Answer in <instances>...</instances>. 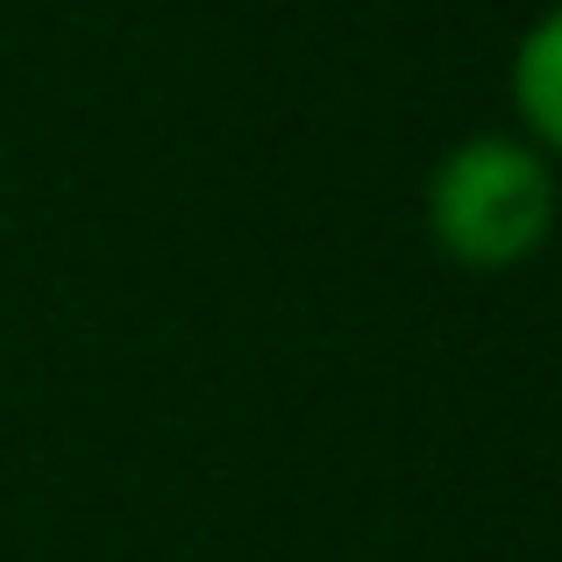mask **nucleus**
<instances>
[{"mask_svg":"<svg viewBox=\"0 0 562 562\" xmlns=\"http://www.w3.org/2000/svg\"><path fill=\"white\" fill-rule=\"evenodd\" d=\"M555 79H562V22H555V14H541V22L527 29V43H520V65H513V100H520L527 128H535L541 143L562 136V93H555Z\"/></svg>","mask_w":562,"mask_h":562,"instance_id":"nucleus-2","label":"nucleus"},{"mask_svg":"<svg viewBox=\"0 0 562 562\" xmlns=\"http://www.w3.org/2000/svg\"><path fill=\"white\" fill-rule=\"evenodd\" d=\"M555 179L549 157L520 136H470L427 179L435 243L463 263H520L549 235Z\"/></svg>","mask_w":562,"mask_h":562,"instance_id":"nucleus-1","label":"nucleus"}]
</instances>
